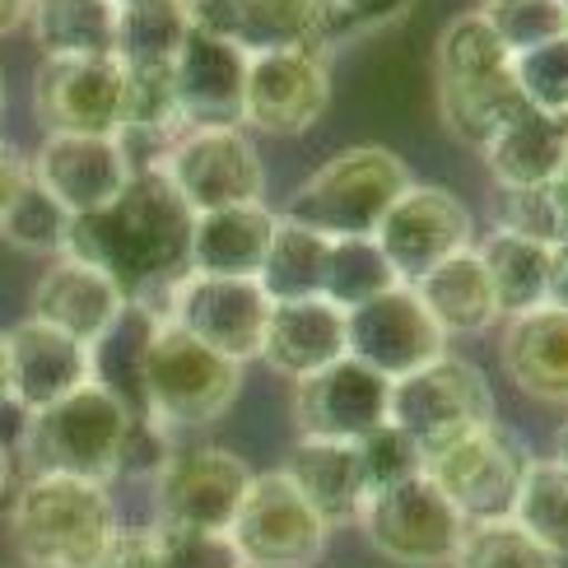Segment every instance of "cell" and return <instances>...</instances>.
<instances>
[{"label": "cell", "mask_w": 568, "mask_h": 568, "mask_svg": "<svg viewBox=\"0 0 568 568\" xmlns=\"http://www.w3.org/2000/svg\"><path fill=\"white\" fill-rule=\"evenodd\" d=\"M186 247H192V210L163 173H135L108 210L70 220L61 256H80L108 271L126 298H150L186 271Z\"/></svg>", "instance_id": "cell-1"}, {"label": "cell", "mask_w": 568, "mask_h": 568, "mask_svg": "<svg viewBox=\"0 0 568 568\" xmlns=\"http://www.w3.org/2000/svg\"><path fill=\"white\" fill-rule=\"evenodd\" d=\"M108 485L75 476H29L14 494L10 536L29 568H93L116 540Z\"/></svg>", "instance_id": "cell-2"}, {"label": "cell", "mask_w": 568, "mask_h": 568, "mask_svg": "<svg viewBox=\"0 0 568 568\" xmlns=\"http://www.w3.org/2000/svg\"><path fill=\"white\" fill-rule=\"evenodd\" d=\"M406 159L387 145H349L313 169L284 205V220L317 229L322 239H373L387 210L410 192Z\"/></svg>", "instance_id": "cell-3"}, {"label": "cell", "mask_w": 568, "mask_h": 568, "mask_svg": "<svg viewBox=\"0 0 568 568\" xmlns=\"http://www.w3.org/2000/svg\"><path fill=\"white\" fill-rule=\"evenodd\" d=\"M135 410L122 396H112L99 383H84L57 400L52 410L29 419L19 453L29 462V476H75L108 485L122 470V453L131 438Z\"/></svg>", "instance_id": "cell-4"}, {"label": "cell", "mask_w": 568, "mask_h": 568, "mask_svg": "<svg viewBox=\"0 0 568 568\" xmlns=\"http://www.w3.org/2000/svg\"><path fill=\"white\" fill-rule=\"evenodd\" d=\"M243 392V364L205 349L173 322H159L140 364V410L163 434L173 429H205Z\"/></svg>", "instance_id": "cell-5"}, {"label": "cell", "mask_w": 568, "mask_h": 568, "mask_svg": "<svg viewBox=\"0 0 568 568\" xmlns=\"http://www.w3.org/2000/svg\"><path fill=\"white\" fill-rule=\"evenodd\" d=\"M527 462L531 453L523 447V438L508 434L494 419L434 447V453H424V476L443 489V499L462 513L466 527H485V523H508L513 517Z\"/></svg>", "instance_id": "cell-6"}, {"label": "cell", "mask_w": 568, "mask_h": 568, "mask_svg": "<svg viewBox=\"0 0 568 568\" xmlns=\"http://www.w3.org/2000/svg\"><path fill=\"white\" fill-rule=\"evenodd\" d=\"M354 523L377 555L406 568H453L466 536L462 513L443 499V489L424 470L387 489H373Z\"/></svg>", "instance_id": "cell-7"}, {"label": "cell", "mask_w": 568, "mask_h": 568, "mask_svg": "<svg viewBox=\"0 0 568 568\" xmlns=\"http://www.w3.org/2000/svg\"><path fill=\"white\" fill-rule=\"evenodd\" d=\"M387 424L406 434L419 453H434V447L480 429V424H494L489 377L462 354H443V359L392 383Z\"/></svg>", "instance_id": "cell-8"}, {"label": "cell", "mask_w": 568, "mask_h": 568, "mask_svg": "<svg viewBox=\"0 0 568 568\" xmlns=\"http://www.w3.org/2000/svg\"><path fill=\"white\" fill-rule=\"evenodd\" d=\"M159 173L192 215L233 205H262L266 169L243 126H182L163 154Z\"/></svg>", "instance_id": "cell-9"}, {"label": "cell", "mask_w": 568, "mask_h": 568, "mask_svg": "<svg viewBox=\"0 0 568 568\" xmlns=\"http://www.w3.org/2000/svg\"><path fill=\"white\" fill-rule=\"evenodd\" d=\"M159 294H163V303L154 307L159 322H173L205 349L224 354L233 364H247L262 354L271 298L262 294L256 280H220V275L182 271L169 290H159Z\"/></svg>", "instance_id": "cell-10"}, {"label": "cell", "mask_w": 568, "mask_h": 568, "mask_svg": "<svg viewBox=\"0 0 568 568\" xmlns=\"http://www.w3.org/2000/svg\"><path fill=\"white\" fill-rule=\"evenodd\" d=\"M256 470L229 447H173L154 470V527L229 531Z\"/></svg>", "instance_id": "cell-11"}, {"label": "cell", "mask_w": 568, "mask_h": 568, "mask_svg": "<svg viewBox=\"0 0 568 568\" xmlns=\"http://www.w3.org/2000/svg\"><path fill=\"white\" fill-rule=\"evenodd\" d=\"M229 540L243 568H313L326 555L331 527L284 470H262L247 485V499L233 517Z\"/></svg>", "instance_id": "cell-12"}, {"label": "cell", "mask_w": 568, "mask_h": 568, "mask_svg": "<svg viewBox=\"0 0 568 568\" xmlns=\"http://www.w3.org/2000/svg\"><path fill=\"white\" fill-rule=\"evenodd\" d=\"M373 243L383 247L387 266L400 284H419L434 266H443L447 256H457L476 243V224H470L466 201L453 196L447 186L410 182V192L377 224Z\"/></svg>", "instance_id": "cell-13"}, {"label": "cell", "mask_w": 568, "mask_h": 568, "mask_svg": "<svg viewBox=\"0 0 568 568\" xmlns=\"http://www.w3.org/2000/svg\"><path fill=\"white\" fill-rule=\"evenodd\" d=\"M345 354L359 359L364 368H373L377 377L396 383V377L443 359L447 336L438 331V322L424 313V303L410 284H396V290L345 313Z\"/></svg>", "instance_id": "cell-14"}, {"label": "cell", "mask_w": 568, "mask_h": 568, "mask_svg": "<svg viewBox=\"0 0 568 568\" xmlns=\"http://www.w3.org/2000/svg\"><path fill=\"white\" fill-rule=\"evenodd\" d=\"M331 108L326 52H262L247 57L243 126L262 135H307Z\"/></svg>", "instance_id": "cell-15"}, {"label": "cell", "mask_w": 568, "mask_h": 568, "mask_svg": "<svg viewBox=\"0 0 568 568\" xmlns=\"http://www.w3.org/2000/svg\"><path fill=\"white\" fill-rule=\"evenodd\" d=\"M29 178L70 220H84L122 196L135 169L116 135H42Z\"/></svg>", "instance_id": "cell-16"}, {"label": "cell", "mask_w": 568, "mask_h": 568, "mask_svg": "<svg viewBox=\"0 0 568 568\" xmlns=\"http://www.w3.org/2000/svg\"><path fill=\"white\" fill-rule=\"evenodd\" d=\"M392 383L364 368L359 359H336L331 368L294 383V424L298 438L317 443H359L387 424Z\"/></svg>", "instance_id": "cell-17"}, {"label": "cell", "mask_w": 568, "mask_h": 568, "mask_svg": "<svg viewBox=\"0 0 568 568\" xmlns=\"http://www.w3.org/2000/svg\"><path fill=\"white\" fill-rule=\"evenodd\" d=\"M33 116L47 135H116L122 61H42L33 75Z\"/></svg>", "instance_id": "cell-18"}, {"label": "cell", "mask_w": 568, "mask_h": 568, "mask_svg": "<svg viewBox=\"0 0 568 568\" xmlns=\"http://www.w3.org/2000/svg\"><path fill=\"white\" fill-rule=\"evenodd\" d=\"M126 303H131L126 290L108 271L80 262V256H52V266L33 284L29 317L65 331L70 341H80L89 349L116 326V317L126 313Z\"/></svg>", "instance_id": "cell-19"}, {"label": "cell", "mask_w": 568, "mask_h": 568, "mask_svg": "<svg viewBox=\"0 0 568 568\" xmlns=\"http://www.w3.org/2000/svg\"><path fill=\"white\" fill-rule=\"evenodd\" d=\"M247 52L201 29L186 33L173 61V93L182 126H243Z\"/></svg>", "instance_id": "cell-20"}, {"label": "cell", "mask_w": 568, "mask_h": 568, "mask_svg": "<svg viewBox=\"0 0 568 568\" xmlns=\"http://www.w3.org/2000/svg\"><path fill=\"white\" fill-rule=\"evenodd\" d=\"M6 345H10V400L29 419L52 410L57 400L80 392L84 383H93L89 349L38 317H23L14 331H6Z\"/></svg>", "instance_id": "cell-21"}, {"label": "cell", "mask_w": 568, "mask_h": 568, "mask_svg": "<svg viewBox=\"0 0 568 568\" xmlns=\"http://www.w3.org/2000/svg\"><path fill=\"white\" fill-rule=\"evenodd\" d=\"M271 373L303 383L336 359H345V313L326 298H298V303H271L262 354Z\"/></svg>", "instance_id": "cell-22"}, {"label": "cell", "mask_w": 568, "mask_h": 568, "mask_svg": "<svg viewBox=\"0 0 568 568\" xmlns=\"http://www.w3.org/2000/svg\"><path fill=\"white\" fill-rule=\"evenodd\" d=\"M499 359L517 392L546 406H568V313L531 307L523 317H508Z\"/></svg>", "instance_id": "cell-23"}, {"label": "cell", "mask_w": 568, "mask_h": 568, "mask_svg": "<svg viewBox=\"0 0 568 568\" xmlns=\"http://www.w3.org/2000/svg\"><path fill=\"white\" fill-rule=\"evenodd\" d=\"M336 38L331 0H229V42L247 57L326 52Z\"/></svg>", "instance_id": "cell-24"}, {"label": "cell", "mask_w": 568, "mask_h": 568, "mask_svg": "<svg viewBox=\"0 0 568 568\" xmlns=\"http://www.w3.org/2000/svg\"><path fill=\"white\" fill-rule=\"evenodd\" d=\"M275 233V210L262 205H233L192 215V247H186V271L220 275V280H256L266 262Z\"/></svg>", "instance_id": "cell-25"}, {"label": "cell", "mask_w": 568, "mask_h": 568, "mask_svg": "<svg viewBox=\"0 0 568 568\" xmlns=\"http://www.w3.org/2000/svg\"><path fill=\"white\" fill-rule=\"evenodd\" d=\"M29 38L42 61H103L116 57V0H29Z\"/></svg>", "instance_id": "cell-26"}, {"label": "cell", "mask_w": 568, "mask_h": 568, "mask_svg": "<svg viewBox=\"0 0 568 568\" xmlns=\"http://www.w3.org/2000/svg\"><path fill=\"white\" fill-rule=\"evenodd\" d=\"M410 290L419 294L424 313L438 322L443 336H480V331L499 322V303H494L476 243L457 256H447L443 266H434L419 284H410Z\"/></svg>", "instance_id": "cell-27"}, {"label": "cell", "mask_w": 568, "mask_h": 568, "mask_svg": "<svg viewBox=\"0 0 568 568\" xmlns=\"http://www.w3.org/2000/svg\"><path fill=\"white\" fill-rule=\"evenodd\" d=\"M284 476L294 480V489L303 494L313 513L326 527H345L359 517L364 504V480H359V457H354V443H317V438H298V447L290 453V462L280 466Z\"/></svg>", "instance_id": "cell-28"}, {"label": "cell", "mask_w": 568, "mask_h": 568, "mask_svg": "<svg viewBox=\"0 0 568 568\" xmlns=\"http://www.w3.org/2000/svg\"><path fill=\"white\" fill-rule=\"evenodd\" d=\"M527 112L523 93L513 84V70H489L476 80H438V116L462 145L470 150H489L517 116Z\"/></svg>", "instance_id": "cell-29"}, {"label": "cell", "mask_w": 568, "mask_h": 568, "mask_svg": "<svg viewBox=\"0 0 568 568\" xmlns=\"http://www.w3.org/2000/svg\"><path fill=\"white\" fill-rule=\"evenodd\" d=\"M568 154V116L527 108L517 122L485 150L494 186H550Z\"/></svg>", "instance_id": "cell-30"}, {"label": "cell", "mask_w": 568, "mask_h": 568, "mask_svg": "<svg viewBox=\"0 0 568 568\" xmlns=\"http://www.w3.org/2000/svg\"><path fill=\"white\" fill-rule=\"evenodd\" d=\"M476 256L489 275L499 317H523L531 307H546V275H550V247H540L517 233L489 229V239L476 243Z\"/></svg>", "instance_id": "cell-31"}, {"label": "cell", "mask_w": 568, "mask_h": 568, "mask_svg": "<svg viewBox=\"0 0 568 568\" xmlns=\"http://www.w3.org/2000/svg\"><path fill=\"white\" fill-rule=\"evenodd\" d=\"M326 247L317 229L294 224L275 215V233L266 247V262L256 271V284L271 303H298V298H322V275H326Z\"/></svg>", "instance_id": "cell-32"}, {"label": "cell", "mask_w": 568, "mask_h": 568, "mask_svg": "<svg viewBox=\"0 0 568 568\" xmlns=\"http://www.w3.org/2000/svg\"><path fill=\"white\" fill-rule=\"evenodd\" d=\"M508 523L527 531L559 564L568 559V466L555 457H531Z\"/></svg>", "instance_id": "cell-33"}, {"label": "cell", "mask_w": 568, "mask_h": 568, "mask_svg": "<svg viewBox=\"0 0 568 568\" xmlns=\"http://www.w3.org/2000/svg\"><path fill=\"white\" fill-rule=\"evenodd\" d=\"M159 326V313L145 303H126V313L116 317V326L99 345H89V368L93 383L108 387L112 396H122L126 406L140 415V364H145V345Z\"/></svg>", "instance_id": "cell-34"}, {"label": "cell", "mask_w": 568, "mask_h": 568, "mask_svg": "<svg viewBox=\"0 0 568 568\" xmlns=\"http://www.w3.org/2000/svg\"><path fill=\"white\" fill-rule=\"evenodd\" d=\"M396 284L400 280L392 275L383 247H377L373 239H331L326 275H322V298L326 303H336L341 313H349V307L396 290Z\"/></svg>", "instance_id": "cell-35"}, {"label": "cell", "mask_w": 568, "mask_h": 568, "mask_svg": "<svg viewBox=\"0 0 568 568\" xmlns=\"http://www.w3.org/2000/svg\"><path fill=\"white\" fill-rule=\"evenodd\" d=\"M494 229L540 247L568 243V201L559 186H494Z\"/></svg>", "instance_id": "cell-36"}, {"label": "cell", "mask_w": 568, "mask_h": 568, "mask_svg": "<svg viewBox=\"0 0 568 568\" xmlns=\"http://www.w3.org/2000/svg\"><path fill=\"white\" fill-rule=\"evenodd\" d=\"M504 65H508V52H504V42L494 38L489 19L480 10L447 19V29L438 33V47H434L438 80H476V75H489V70H504Z\"/></svg>", "instance_id": "cell-37"}, {"label": "cell", "mask_w": 568, "mask_h": 568, "mask_svg": "<svg viewBox=\"0 0 568 568\" xmlns=\"http://www.w3.org/2000/svg\"><path fill=\"white\" fill-rule=\"evenodd\" d=\"M116 131H150V135L182 131L173 65H126L122 61V126Z\"/></svg>", "instance_id": "cell-38"}, {"label": "cell", "mask_w": 568, "mask_h": 568, "mask_svg": "<svg viewBox=\"0 0 568 568\" xmlns=\"http://www.w3.org/2000/svg\"><path fill=\"white\" fill-rule=\"evenodd\" d=\"M186 33H192L186 10H122V23H116V61L173 65Z\"/></svg>", "instance_id": "cell-39"}, {"label": "cell", "mask_w": 568, "mask_h": 568, "mask_svg": "<svg viewBox=\"0 0 568 568\" xmlns=\"http://www.w3.org/2000/svg\"><path fill=\"white\" fill-rule=\"evenodd\" d=\"M0 239L19 252H33V256H61L65 239H70V215L29 178V186L14 196L6 220H0Z\"/></svg>", "instance_id": "cell-40"}, {"label": "cell", "mask_w": 568, "mask_h": 568, "mask_svg": "<svg viewBox=\"0 0 568 568\" xmlns=\"http://www.w3.org/2000/svg\"><path fill=\"white\" fill-rule=\"evenodd\" d=\"M480 14L489 19L494 38L504 42L508 61L568 33V14L559 0H489V6H480Z\"/></svg>", "instance_id": "cell-41"}, {"label": "cell", "mask_w": 568, "mask_h": 568, "mask_svg": "<svg viewBox=\"0 0 568 568\" xmlns=\"http://www.w3.org/2000/svg\"><path fill=\"white\" fill-rule=\"evenodd\" d=\"M513 84L523 93V103L550 116H568V33L531 47V52L513 57Z\"/></svg>", "instance_id": "cell-42"}, {"label": "cell", "mask_w": 568, "mask_h": 568, "mask_svg": "<svg viewBox=\"0 0 568 568\" xmlns=\"http://www.w3.org/2000/svg\"><path fill=\"white\" fill-rule=\"evenodd\" d=\"M453 568H564V564L513 523H485V527H466Z\"/></svg>", "instance_id": "cell-43"}, {"label": "cell", "mask_w": 568, "mask_h": 568, "mask_svg": "<svg viewBox=\"0 0 568 568\" xmlns=\"http://www.w3.org/2000/svg\"><path fill=\"white\" fill-rule=\"evenodd\" d=\"M354 457H359L364 499L373 489H387V485L410 480V476H419V470H424V453L400 429H392V424H383V429H373L368 438L354 443Z\"/></svg>", "instance_id": "cell-44"}, {"label": "cell", "mask_w": 568, "mask_h": 568, "mask_svg": "<svg viewBox=\"0 0 568 568\" xmlns=\"http://www.w3.org/2000/svg\"><path fill=\"white\" fill-rule=\"evenodd\" d=\"M163 568H243L229 531H169L154 527Z\"/></svg>", "instance_id": "cell-45"}, {"label": "cell", "mask_w": 568, "mask_h": 568, "mask_svg": "<svg viewBox=\"0 0 568 568\" xmlns=\"http://www.w3.org/2000/svg\"><path fill=\"white\" fill-rule=\"evenodd\" d=\"M331 10H336V33H373L400 23L415 0H331Z\"/></svg>", "instance_id": "cell-46"}, {"label": "cell", "mask_w": 568, "mask_h": 568, "mask_svg": "<svg viewBox=\"0 0 568 568\" xmlns=\"http://www.w3.org/2000/svg\"><path fill=\"white\" fill-rule=\"evenodd\" d=\"M93 568H163L154 527L150 531H116V540L103 550V559Z\"/></svg>", "instance_id": "cell-47"}, {"label": "cell", "mask_w": 568, "mask_h": 568, "mask_svg": "<svg viewBox=\"0 0 568 568\" xmlns=\"http://www.w3.org/2000/svg\"><path fill=\"white\" fill-rule=\"evenodd\" d=\"M23 186H29V163H23V154L10 140H0V220H6V210L14 205Z\"/></svg>", "instance_id": "cell-48"}, {"label": "cell", "mask_w": 568, "mask_h": 568, "mask_svg": "<svg viewBox=\"0 0 568 568\" xmlns=\"http://www.w3.org/2000/svg\"><path fill=\"white\" fill-rule=\"evenodd\" d=\"M546 307H559V313H568V243H555V247H550Z\"/></svg>", "instance_id": "cell-49"}, {"label": "cell", "mask_w": 568, "mask_h": 568, "mask_svg": "<svg viewBox=\"0 0 568 568\" xmlns=\"http://www.w3.org/2000/svg\"><path fill=\"white\" fill-rule=\"evenodd\" d=\"M23 14H29V0H0V38L14 33L23 23Z\"/></svg>", "instance_id": "cell-50"}, {"label": "cell", "mask_w": 568, "mask_h": 568, "mask_svg": "<svg viewBox=\"0 0 568 568\" xmlns=\"http://www.w3.org/2000/svg\"><path fill=\"white\" fill-rule=\"evenodd\" d=\"M192 0H116V10H186Z\"/></svg>", "instance_id": "cell-51"}, {"label": "cell", "mask_w": 568, "mask_h": 568, "mask_svg": "<svg viewBox=\"0 0 568 568\" xmlns=\"http://www.w3.org/2000/svg\"><path fill=\"white\" fill-rule=\"evenodd\" d=\"M10 400V345H6V331H0V406Z\"/></svg>", "instance_id": "cell-52"}, {"label": "cell", "mask_w": 568, "mask_h": 568, "mask_svg": "<svg viewBox=\"0 0 568 568\" xmlns=\"http://www.w3.org/2000/svg\"><path fill=\"white\" fill-rule=\"evenodd\" d=\"M6 489H10V447L0 443V499H6Z\"/></svg>", "instance_id": "cell-53"}, {"label": "cell", "mask_w": 568, "mask_h": 568, "mask_svg": "<svg viewBox=\"0 0 568 568\" xmlns=\"http://www.w3.org/2000/svg\"><path fill=\"white\" fill-rule=\"evenodd\" d=\"M555 462L568 466V419H564V429H559V447H555Z\"/></svg>", "instance_id": "cell-54"}, {"label": "cell", "mask_w": 568, "mask_h": 568, "mask_svg": "<svg viewBox=\"0 0 568 568\" xmlns=\"http://www.w3.org/2000/svg\"><path fill=\"white\" fill-rule=\"evenodd\" d=\"M555 186H559V196L568 201V154H564V169H559V178H555Z\"/></svg>", "instance_id": "cell-55"}, {"label": "cell", "mask_w": 568, "mask_h": 568, "mask_svg": "<svg viewBox=\"0 0 568 568\" xmlns=\"http://www.w3.org/2000/svg\"><path fill=\"white\" fill-rule=\"evenodd\" d=\"M6 93H10L6 89V70H0V112H6Z\"/></svg>", "instance_id": "cell-56"}, {"label": "cell", "mask_w": 568, "mask_h": 568, "mask_svg": "<svg viewBox=\"0 0 568 568\" xmlns=\"http://www.w3.org/2000/svg\"><path fill=\"white\" fill-rule=\"evenodd\" d=\"M559 6H564V14H568V0H559Z\"/></svg>", "instance_id": "cell-57"}, {"label": "cell", "mask_w": 568, "mask_h": 568, "mask_svg": "<svg viewBox=\"0 0 568 568\" xmlns=\"http://www.w3.org/2000/svg\"><path fill=\"white\" fill-rule=\"evenodd\" d=\"M485 6H489V0H485Z\"/></svg>", "instance_id": "cell-58"}]
</instances>
